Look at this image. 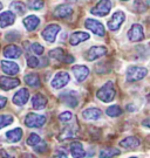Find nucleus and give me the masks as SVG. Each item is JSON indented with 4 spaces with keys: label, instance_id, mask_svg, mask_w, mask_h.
<instances>
[{
    "label": "nucleus",
    "instance_id": "obj_1",
    "mask_svg": "<svg viewBox=\"0 0 150 158\" xmlns=\"http://www.w3.org/2000/svg\"><path fill=\"white\" fill-rule=\"evenodd\" d=\"M115 88H114V85L113 82H107L103 87H101L100 89L96 93V96L97 98L101 100L105 103H108V102H111L115 97Z\"/></svg>",
    "mask_w": 150,
    "mask_h": 158
},
{
    "label": "nucleus",
    "instance_id": "obj_2",
    "mask_svg": "<svg viewBox=\"0 0 150 158\" xmlns=\"http://www.w3.org/2000/svg\"><path fill=\"white\" fill-rule=\"evenodd\" d=\"M147 74H148L147 68L133 66V67H129L128 70H127V80L129 82H136V81H139L143 77H145Z\"/></svg>",
    "mask_w": 150,
    "mask_h": 158
},
{
    "label": "nucleus",
    "instance_id": "obj_3",
    "mask_svg": "<svg viewBox=\"0 0 150 158\" xmlns=\"http://www.w3.org/2000/svg\"><path fill=\"white\" fill-rule=\"evenodd\" d=\"M111 6H113V4H111L110 0H100L90 10V13L94 14V15H97V17H106L107 14L110 12Z\"/></svg>",
    "mask_w": 150,
    "mask_h": 158
},
{
    "label": "nucleus",
    "instance_id": "obj_4",
    "mask_svg": "<svg viewBox=\"0 0 150 158\" xmlns=\"http://www.w3.org/2000/svg\"><path fill=\"white\" fill-rule=\"evenodd\" d=\"M46 123V117L44 115L29 113L25 118V124L28 128H41Z\"/></svg>",
    "mask_w": 150,
    "mask_h": 158
},
{
    "label": "nucleus",
    "instance_id": "obj_5",
    "mask_svg": "<svg viewBox=\"0 0 150 158\" xmlns=\"http://www.w3.org/2000/svg\"><path fill=\"white\" fill-rule=\"evenodd\" d=\"M69 80H71L69 74L66 72H60V73L55 74V76L53 77L50 83H52V87L54 89H61L69 82Z\"/></svg>",
    "mask_w": 150,
    "mask_h": 158
},
{
    "label": "nucleus",
    "instance_id": "obj_6",
    "mask_svg": "<svg viewBox=\"0 0 150 158\" xmlns=\"http://www.w3.org/2000/svg\"><path fill=\"white\" fill-rule=\"evenodd\" d=\"M84 26H86L89 31H92L94 34L99 35V36H103L105 33H106L103 25H102L100 21L95 20V19H87V20L84 21Z\"/></svg>",
    "mask_w": 150,
    "mask_h": 158
},
{
    "label": "nucleus",
    "instance_id": "obj_7",
    "mask_svg": "<svg viewBox=\"0 0 150 158\" xmlns=\"http://www.w3.org/2000/svg\"><path fill=\"white\" fill-rule=\"evenodd\" d=\"M124 20H126L124 13L121 11H117L113 14V17H111V19L108 21L107 25H108V27H109L110 31H117V29L121 27V25L124 23Z\"/></svg>",
    "mask_w": 150,
    "mask_h": 158
},
{
    "label": "nucleus",
    "instance_id": "obj_8",
    "mask_svg": "<svg viewBox=\"0 0 150 158\" xmlns=\"http://www.w3.org/2000/svg\"><path fill=\"white\" fill-rule=\"evenodd\" d=\"M60 29H61V27L59 25H49L42 31V36L47 42H54Z\"/></svg>",
    "mask_w": 150,
    "mask_h": 158
},
{
    "label": "nucleus",
    "instance_id": "obj_9",
    "mask_svg": "<svg viewBox=\"0 0 150 158\" xmlns=\"http://www.w3.org/2000/svg\"><path fill=\"white\" fill-rule=\"evenodd\" d=\"M128 38L129 40H131L134 42H137L144 38V32H143V27L139 25V23H135L131 26V28L128 31Z\"/></svg>",
    "mask_w": 150,
    "mask_h": 158
},
{
    "label": "nucleus",
    "instance_id": "obj_10",
    "mask_svg": "<svg viewBox=\"0 0 150 158\" xmlns=\"http://www.w3.org/2000/svg\"><path fill=\"white\" fill-rule=\"evenodd\" d=\"M106 53H107L106 47H103V46H93L87 52V60H89V61L97 60L101 56H103Z\"/></svg>",
    "mask_w": 150,
    "mask_h": 158
},
{
    "label": "nucleus",
    "instance_id": "obj_11",
    "mask_svg": "<svg viewBox=\"0 0 150 158\" xmlns=\"http://www.w3.org/2000/svg\"><path fill=\"white\" fill-rule=\"evenodd\" d=\"M60 100H61L63 103H66L67 106H69V107H76L79 103V97L78 95L75 94V91H65V93H62L61 95H60Z\"/></svg>",
    "mask_w": 150,
    "mask_h": 158
},
{
    "label": "nucleus",
    "instance_id": "obj_12",
    "mask_svg": "<svg viewBox=\"0 0 150 158\" xmlns=\"http://www.w3.org/2000/svg\"><path fill=\"white\" fill-rule=\"evenodd\" d=\"M28 98H29V91L26 88H21L13 96V103L19 106V107H21V106H25L27 103Z\"/></svg>",
    "mask_w": 150,
    "mask_h": 158
},
{
    "label": "nucleus",
    "instance_id": "obj_13",
    "mask_svg": "<svg viewBox=\"0 0 150 158\" xmlns=\"http://www.w3.org/2000/svg\"><path fill=\"white\" fill-rule=\"evenodd\" d=\"M20 85V81L14 77H10V76H1L0 77V88L4 90H10L13 89Z\"/></svg>",
    "mask_w": 150,
    "mask_h": 158
},
{
    "label": "nucleus",
    "instance_id": "obj_14",
    "mask_svg": "<svg viewBox=\"0 0 150 158\" xmlns=\"http://www.w3.org/2000/svg\"><path fill=\"white\" fill-rule=\"evenodd\" d=\"M1 69L5 74L8 75H15L19 73V66L15 62H12V61H7V60H2L1 61Z\"/></svg>",
    "mask_w": 150,
    "mask_h": 158
},
{
    "label": "nucleus",
    "instance_id": "obj_15",
    "mask_svg": "<svg viewBox=\"0 0 150 158\" xmlns=\"http://www.w3.org/2000/svg\"><path fill=\"white\" fill-rule=\"evenodd\" d=\"M73 73H74V76L75 79L78 80L79 82H82L87 79L89 74V69L86 66H74L72 68Z\"/></svg>",
    "mask_w": 150,
    "mask_h": 158
},
{
    "label": "nucleus",
    "instance_id": "obj_16",
    "mask_svg": "<svg viewBox=\"0 0 150 158\" xmlns=\"http://www.w3.org/2000/svg\"><path fill=\"white\" fill-rule=\"evenodd\" d=\"M15 21V15L11 11H5L0 14V27H7Z\"/></svg>",
    "mask_w": 150,
    "mask_h": 158
},
{
    "label": "nucleus",
    "instance_id": "obj_17",
    "mask_svg": "<svg viewBox=\"0 0 150 158\" xmlns=\"http://www.w3.org/2000/svg\"><path fill=\"white\" fill-rule=\"evenodd\" d=\"M69 150H71V153L74 158H84L86 156L84 145L80 142H73L69 147Z\"/></svg>",
    "mask_w": 150,
    "mask_h": 158
},
{
    "label": "nucleus",
    "instance_id": "obj_18",
    "mask_svg": "<svg viewBox=\"0 0 150 158\" xmlns=\"http://www.w3.org/2000/svg\"><path fill=\"white\" fill-rule=\"evenodd\" d=\"M21 55V49L15 45H8L4 49V56L8 59H18Z\"/></svg>",
    "mask_w": 150,
    "mask_h": 158
},
{
    "label": "nucleus",
    "instance_id": "obj_19",
    "mask_svg": "<svg viewBox=\"0 0 150 158\" xmlns=\"http://www.w3.org/2000/svg\"><path fill=\"white\" fill-rule=\"evenodd\" d=\"M102 115V111L97 108H88L84 110L82 113V116H84V119H88V121H96L99 119Z\"/></svg>",
    "mask_w": 150,
    "mask_h": 158
},
{
    "label": "nucleus",
    "instance_id": "obj_20",
    "mask_svg": "<svg viewBox=\"0 0 150 158\" xmlns=\"http://www.w3.org/2000/svg\"><path fill=\"white\" fill-rule=\"evenodd\" d=\"M73 14V8L68 5H59L54 10V15L58 18H69Z\"/></svg>",
    "mask_w": 150,
    "mask_h": 158
},
{
    "label": "nucleus",
    "instance_id": "obj_21",
    "mask_svg": "<svg viewBox=\"0 0 150 158\" xmlns=\"http://www.w3.org/2000/svg\"><path fill=\"white\" fill-rule=\"evenodd\" d=\"M89 38H90V35H89L88 33H86V32H75V33H73L72 35H71L69 42H71L72 46H76V45H79L80 42L88 40Z\"/></svg>",
    "mask_w": 150,
    "mask_h": 158
},
{
    "label": "nucleus",
    "instance_id": "obj_22",
    "mask_svg": "<svg viewBox=\"0 0 150 158\" xmlns=\"http://www.w3.org/2000/svg\"><path fill=\"white\" fill-rule=\"evenodd\" d=\"M22 23L25 25V27L28 29V31H34L39 26L40 23V19L36 15H28L27 18H25L22 20Z\"/></svg>",
    "mask_w": 150,
    "mask_h": 158
},
{
    "label": "nucleus",
    "instance_id": "obj_23",
    "mask_svg": "<svg viewBox=\"0 0 150 158\" xmlns=\"http://www.w3.org/2000/svg\"><path fill=\"white\" fill-rule=\"evenodd\" d=\"M120 145L124 149H134V148H137L139 145V139L135 136H129V137L120 142Z\"/></svg>",
    "mask_w": 150,
    "mask_h": 158
},
{
    "label": "nucleus",
    "instance_id": "obj_24",
    "mask_svg": "<svg viewBox=\"0 0 150 158\" xmlns=\"http://www.w3.org/2000/svg\"><path fill=\"white\" fill-rule=\"evenodd\" d=\"M46 104H47V98L44 95L36 94V95L33 96V98H32V106H33L34 109H36V110L44 109L46 107Z\"/></svg>",
    "mask_w": 150,
    "mask_h": 158
},
{
    "label": "nucleus",
    "instance_id": "obj_25",
    "mask_svg": "<svg viewBox=\"0 0 150 158\" xmlns=\"http://www.w3.org/2000/svg\"><path fill=\"white\" fill-rule=\"evenodd\" d=\"M6 137H7L8 142L17 143V142H19L20 139H21L22 130L20 129V128H15V129H13V130H10V131L6 132Z\"/></svg>",
    "mask_w": 150,
    "mask_h": 158
},
{
    "label": "nucleus",
    "instance_id": "obj_26",
    "mask_svg": "<svg viewBox=\"0 0 150 158\" xmlns=\"http://www.w3.org/2000/svg\"><path fill=\"white\" fill-rule=\"evenodd\" d=\"M120 150L116 148H105L102 149L99 153V157L100 158H114L120 155Z\"/></svg>",
    "mask_w": 150,
    "mask_h": 158
},
{
    "label": "nucleus",
    "instance_id": "obj_27",
    "mask_svg": "<svg viewBox=\"0 0 150 158\" xmlns=\"http://www.w3.org/2000/svg\"><path fill=\"white\" fill-rule=\"evenodd\" d=\"M24 80H25V82H26L28 85H31V87H39L40 85V79L36 74H33V73L28 74V75L25 76Z\"/></svg>",
    "mask_w": 150,
    "mask_h": 158
},
{
    "label": "nucleus",
    "instance_id": "obj_28",
    "mask_svg": "<svg viewBox=\"0 0 150 158\" xmlns=\"http://www.w3.org/2000/svg\"><path fill=\"white\" fill-rule=\"evenodd\" d=\"M10 8H11L12 11H14L15 13H18L19 15H22V14H25L26 13V6L24 2H20V1H14V2H12L11 5H10Z\"/></svg>",
    "mask_w": 150,
    "mask_h": 158
},
{
    "label": "nucleus",
    "instance_id": "obj_29",
    "mask_svg": "<svg viewBox=\"0 0 150 158\" xmlns=\"http://www.w3.org/2000/svg\"><path fill=\"white\" fill-rule=\"evenodd\" d=\"M75 132H76V130H75V127L74 125H69V127H67L66 129L62 131V134L60 135V139H67V138H71L73 136H75Z\"/></svg>",
    "mask_w": 150,
    "mask_h": 158
},
{
    "label": "nucleus",
    "instance_id": "obj_30",
    "mask_svg": "<svg viewBox=\"0 0 150 158\" xmlns=\"http://www.w3.org/2000/svg\"><path fill=\"white\" fill-rule=\"evenodd\" d=\"M106 113L110 117H117V116H120L122 114V109L115 104V106H110V107L108 108L106 110Z\"/></svg>",
    "mask_w": 150,
    "mask_h": 158
},
{
    "label": "nucleus",
    "instance_id": "obj_31",
    "mask_svg": "<svg viewBox=\"0 0 150 158\" xmlns=\"http://www.w3.org/2000/svg\"><path fill=\"white\" fill-rule=\"evenodd\" d=\"M13 122V117L11 115H0V129L10 125Z\"/></svg>",
    "mask_w": 150,
    "mask_h": 158
},
{
    "label": "nucleus",
    "instance_id": "obj_32",
    "mask_svg": "<svg viewBox=\"0 0 150 158\" xmlns=\"http://www.w3.org/2000/svg\"><path fill=\"white\" fill-rule=\"evenodd\" d=\"M49 56L52 59H56V60H62L63 56H65V52L61 48H55L53 51L49 52Z\"/></svg>",
    "mask_w": 150,
    "mask_h": 158
},
{
    "label": "nucleus",
    "instance_id": "obj_33",
    "mask_svg": "<svg viewBox=\"0 0 150 158\" xmlns=\"http://www.w3.org/2000/svg\"><path fill=\"white\" fill-rule=\"evenodd\" d=\"M27 5L31 10H41L44 7V1L42 0H28Z\"/></svg>",
    "mask_w": 150,
    "mask_h": 158
},
{
    "label": "nucleus",
    "instance_id": "obj_34",
    "mask_svg": "<svg viewBox=\"0 0 150 158\" xmlns=\"http://www.w3.org/2000/svg\"><path fill=\"white\" fill-rule=\"evenodd\" d=\"M40 142H41V138H40L39 135H36V134H31V135L28 136L27 144L29 147H35L36 144H39Z\"/></svg>",
    "mask_w": 150,
    "mask_h": 158
},
{
    "label": "nucleus",
    "instance_id": "obj_35",
    "mask_svg": "<svg viewBox=\"0 0 150 158\" xmlns=\"http://www.w3.org/2000/svg\"><path fill=\"white\" fill-rule=\"evenodd\" d=\"M40 64V60L35 56H29L27 59V66L31 68H35Z\"/></svg>",
    "mask_w": 150,
    "mask_h": 158
},
{
    "label": "nucleus",
    "instance_id": "obj_36",
    "mask_svg": "<svg viewBox=\"0 0 150 158\" xmlns=\"http://www.w3.org/2000/svg\"><path fill=\"white\" fill-rule=\"evenodd\" d=\"M31 49H32V52H33L35 55H41L44 53V47L40 45V44H36V42L31 46Z\"/></svg>",
    "mask_w": 150,
    "mask_h": 158
},
{
    "label": "nucleus",
    "instance_id": "obj_37",
    "mask_svg": "<svg viewBox=\"0 0 150 158\" xmlns=\"http://www.w3.org/2000/svg\"><path fill=\"white\" fill-rule=\"evenodd\" d=\"M72 118H73V114L71 111H65V113L60 114V116H59V119L61 122H69Z\"/></svg>",
    "mask_w": 150,
    "mask_h": 158
},
{
    "label": "nucleus",
    "instance_id": "obj_38",
    "mask_svg": "<svg viewBox=\"0 0 150 158\" xmlns=\"http://www.w3.org/2000/svg\"><path fill=\"white\" fill-rule=\"evenodd\" d=\"M46 149H47V144H46L45 142H40L39 144H36V145L34 147V150H35L36 152H44Z\"/></svg>",
    "mask_w": 150,
    "mask_h": 158
},
{
    "label": "nucleus",
    "instance_id": "obj_39",
    "mask_svg": "<svg viewBox=\"0 0 150 158\" xmlns=\"http://www.w3.org/2000/svg\"><path fill=\"white\" fill-rule=\"evenodd\" d=\"M0 158H13V156H11L6 150L1 149V150H0Z\"/></svg>",
    "mask_w": 150,
    "mask_h": 158
},
{
    "label": "nucleus",
    "instance_id": "obj_40",
    "mask_svg": "<svg viewBox=\"0 0 150 158\" xmlns=\"http://www.w3.org/2000/svg\"><path fill=\"white\" fill-rule=\"evenodd\" d=\"M6 103H7V98H6L5 96H0V109H2V108L5 107Z\"/></svg>",
    "mask_w": 150,
    "mask_h": 158
},
{
    "label": "nucleus",
    "instance_id": "obj_41",
    "mask_svg": "<svg viewBox=\"0 0 150 158\" xmlns=\"http://www.w3.org/2000/svg\"><path fill=\"white\" fill-rule=\"evenodd\" d=\"M62 61L63 62H73L74 61V59H73V56H71V55H65L63 56V59H62Z\"/></svg>",
    "mask_w": 150,
    "mask_h": 158
},
{
    "label": "nucleus",
    "instance_id": "obj_42",
    "mask_svg": "<svg viewBox=\"0 0 150 158\" xmlns=\"http://www.w3.org/2000/svg\"><path fill=\"white\" fill-rule=\"evenodd\" d=\"M52 158H68L67 157V155L66 153H63V152H58L56 155H54Z\"/></svg>",
    "mask_w": 150,
    "mask_h": 158
},
{
    "label": "nucleus",
    "instance_id": "obj_43",
    "mask_svg": "<svg viewBox=\"0 0 150 158\" xmlns=\"http://www.w3.org/2000/svg\"><path fill=\"white\" fill-rule=\"evenodd\" d=\"M143 124H144L145 127H149V122H148V119H145L144 122H143Z\"/></svg>",
    "mask_w": 150,
    "mask_h": 158
},
{
    "label": "nucleus",
    "instance_id": "obj_44",
    "mask_svg": "<svg viewBox=\"0 0 150 158\" xmlns=\"http://www.w3.org/2000/svg\"><path fill=\"white\" fill-rule=\"evenodd\" d=\"M1 8H2V4H1V2H0V10H1Z\"/></svg>",
    "mask_w": 150,
    "mask_h": 158
},
{
    "label": "nucleus",
    "instance_id": "obj_45",
    "mask_svg": "<svg viewBox=\"0 0 150 158\" xmlns=\"http://www.w3.org/2000/svg\"><path fill=\"white\" fill-rule=\"evenodd\" d=\"M130 158H137V157H130Z\"/></svg>",
    "mask_w": 150,
    "mask_h": 158
},
{
    "label": "nucleus",
    "instance_id": "obj_46",
    "mask_svg": "<svg viewBox=\"0 0 150 158\" xmlns=\"http://www.w3.org/2000/svg\"><path fill=\"white\" fill-rule=\"evenodd\" d=\"M123 1H128V0H123Z\"/></svg>",
    "mask_w": 150,
    "mask_h": 158
}]
</instances>
